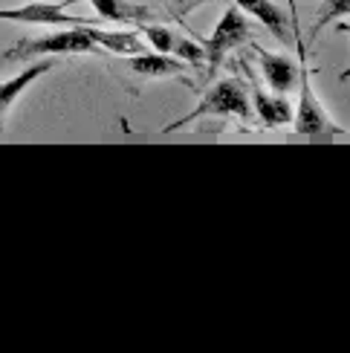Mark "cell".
<instances>
[{"instance_id":"obj_1","label":"cell","mask_w":350,"mask_h":353,"mask_svg":"<svg viewBox=\"0 0 350 353\" xmlns=\"http://www.w3.org/2000/svg\"><path fill=\"white\" fill-rule=\"evenodd\" d=\"M99 52V43L90 35V26L84 29H61V32H50L41 38H21L12 47L0 50V64L14 61H38V58L52 55H93Z\"/></svg>"},{"instance_id":"obj_2","label":"cell","mask_w":350,"mask_h":353,"mask_svg":"<svg viewBox=\"0 0 350 353\" xmlns=\"http://www.w3.org/2000/svg\"><path fill=\"white\" fill-rule=\"evenodd\" d=\"M293 41L298 47V108L293 110V125L296 134L301 137H322V134H344L342 128H336L330 119L325 108L318 105L316 90L310 84V70H307V47H304V35L298 29V18L293 9Z\"/></svg>"},{"instance_id":"obj_3","label":"cell","mask_w":350,"mask_h":353,"mask_svg":"<svg viewBox=\"0 0 350 353\" xmlns=\"http://www.w3.org/2000/svg\"><path fill=\"white\" fill-rule=\"evenodd\" d=\"M203 116H238V119L249 122L252 119V99H249V93H246V84L240 79H223V81L212 84L209 90L203 93L200 105L192 113H185L183 119L171 122L165 128V134L180 130L183 125L194 122V119H203Z\"/></svg>"},{"instance_id":"obj_4","label":"cell","mask_w":350,"mask_h":353,"mask_svg":"<svg viewBox=\"0 0 350 353\" xmlns=\"http://www.w3.org/2000/svg\"><path fill=\"white\" fill-rule=\"evenodd\" d=\"M197 41L203 43V50H206V79H212L231 50H240L246 41H252V23L231 3V6H226L223 18L217 21L212 38H197Z\"/></svg>"},{"instance_id":"obj_5","label":"cell","mask_w":350,"mask_h":353,"mask_svg":"<svg viewBox=\"0 0 350 353\" xmlns=\"http://www.w3.org/2000/svg\"><path fill=\"white\" fill-rule=\"evenodd\" d=\"M72 0H29L23 6H0V21L12 23H29V26H101L105 21L99 18H81V14H70L67 6Z\"/></svg>"},{"instance_id":"obj_6","label":"cell","mask_w":350,"mask_h":353,"mask_svg":"<svg viewBox=\"0 0 350 353\" xmlns=\"http://www.w3.org/2000/svg\"><path fill=\"white\" fill-rule=\"evenodd\" d=\"M125 67L134 72L136 79H168V76H183V72L192 67L188 61L177 55H165V52H142V55H127Z\"/></svg>"},{"instance_id":"obj_7","label":"cell","mask_w":350,"mask_h":353,"mask_svg":"<svg viewBox=\"0 0 350 353\" xmlns=\"http://www.w3.org/2000/svg\"><path fill=\"white\" fill-rule=\"evenodd\" d=\"M50 70H52V61H50V58H38V61H32L26 70H21L18 76H12V79H6V81H0V128H3V122H6V116H9L12 105L23 96L26 87H32L41 76H47Z\"/></svg>"},{"instance_id":"obj_8","label":"cell","mask_w":350,"mask_h":353,"mask_svg":"<svg viewBox=\"0 0 350 353\" xmlns=\"http://www.w3.org/2000/svg\"><path fill=\"white\" fill-rule=\"evenodd\" d=\"M231 3L240 12L255 14V18L264 23V29H269L281 43L293 41V21H287V12L281 6H275L272 0H231Z\"/></svg>"},{"instance_id":"obj_9","label":"cell","mask_w":350,"mask_h":353,"mask_svg":"<svg viewBox=\"0 0 350 353\" xmlns=\"http://www.w3.org/2000/svg\"><path fill=\"white\" fill-rule=\"evenodd\" d=\"M90 35L99 43V50L113 52V55H142V52H148V43L142 41L139 29L136 32H125V29H96V26H90Z\"/></svg>"},{"instance_id":"obj_10","label":"cell","mask_w":350,"mask_h":353,"mask_svg":"<svg viewBox=\"0 0 350 353\" xmlns=\"http://www.w3.org/2000/svg\"><path fill=\"white\" fill-rule=\"evenodd\" d=\"M260 67H264V76H267V84L272 87V93L287 96L298 84V67L287 55H275L264 50L260 52Z\"/></svg>"},{"instance_id":"obj_11","label":"cell","mask_w":350,"mask_h":353,"mask_svg":"<svg viewBox=\"0 0 350 353\" xmlns=\"http://www.w3.org/2000/svg\"><path fill=\"white\" fill-rule=\"evenodd\" d=\"M90 6L105 23H148L154 12L148 6H136L127 0H90Z\"/></svg>"},{"instance_id":"obj_12","label":"cell","mask_w":350,"mask_h":353,"mask_svg":"<svg viewBox=\"0 0 350 353\" xmlns=\"http://www.w3.org/2000/svg\"><path fill=\"white\" fill-rule=\"evenodd\" d=\"M252 101H255V110L260 116V122L267 128H281L287 122H293V105L278 96V93H264V87L255 84L252 90Z\"/></svg>"},{"instance_id":"obj_13","label":"cell","mask_w":350,"mask_h":353,"mask_svg":"<svg viewBox=\"0 0 350 353\" xmlns=\"http://www.w3.org/2000/svg\"><path fill=\"white\" fill-rule=\"evenodd\" d=\"M347 14H350V0H322L310 41H316V38H318V32H325V29H327L330 23H336V21L347 18Z\"/></svg>"},{"instance_id":"obj_14","label":"cell","mask_w":350,"mask_h":353,"mask_svg":"<svg viewBox=\"0 0 350 353\" xmlns=\"http://www.w3.org/2000/svg\"><path fill=\"white\" fill-rule=\"evenodd\" d=\"M139 35L151 43V50L154 52H165V55H171V50H174V29H168V26H159V23H139Z\"/></svg>"},{"instance_id":"obj_15","label":"cell","mask_w":350,"mask_h":353,"mask_svg":"<svg viewBox=\"0 0 350 353\" xmlns=\"http://www.w3.org/2000/svg\"><path fill=\"white\" fill-rule=\"evenodd\" d=\"M171 55L183 58V61H188L192 67H197V64L206 61V50H203V43L197 41V35H192V38H180V35H177V38H174Z\"/></svg>"},{"instance_id":"obj_16","label":"cell","mask_w":350,"mask_h":353,"mask_svg":"<svg viewBox=\"0 0 350 353\" xmlns=\"http://www.w3.org/2000/svg\"><path fill=\"white\" fill-rule=\"evenodd\" d=\"M165 3H168L171 18L183 21V14L194 12V9H200V6H206V3H212V0H165ZM223 3H231V0H223Z\"/></svg>"},{"instance_id":"obj_17","label":"cell","mask_w":350,"mask_h":353,"mask_svg":"<svg viewBox=\"0 0 350 353\" xmlns=\"http://www.w3.org/2000/svg\"><path fill=\"white\" fill-rule=\"evenodd\" d=\"M336 32H350V23H344V21H336ZM342 81H347L350 79V67H344L342 70V76H339Z\"/></svg>"}]
</instances>
